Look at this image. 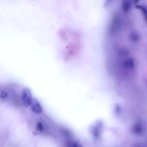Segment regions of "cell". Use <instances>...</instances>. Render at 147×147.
<instances>
[{
  "instance_id": "cell-1",
  "label": "cell",
  "mask_w": 147,
  "mask_h": 147,
  "mask_svg": "<svg viewBox=\"0 0 147 147\" xmlns=\"http://www.w3.org/2000/svg\"><path fill=\"white\" fill-rule=\"evenodd\" d=\"M33 99L30 90L27 88H24L22 91L21 98L22 102L24 106L26 107L30 106Z\"/></svg>"
},
{
  "instance_id": "cell-2",
  "label": "cell",
  "mask_w": 147,
  "mask_h": 147,
  "mask_svg": "<svg viewBox=\"0 0 147 147\" xmlns=\"http://www.w3.org/2000/svg\"><path fill=\"white\" fill-rule=\"evenodd\" d=\"M31 109L32 112L36 114H39L42 113L43 109L40 103L35 98H33L30 105Z\"/></svg>"
},
{
  "instance_id": "cell-3",
  "label": "cell",
  "mask_w": 147,
  "mask_h": 147,
  "mask_svg": "<svg viewBox=\"0 0 147 147\" xmlns=\"http://www.w3.org/2000/svg\"><path fill=\"white\" fill-rule=\"evenodd\" d=\"M144 128L142 124L140 123L135 124L132 128V132L134 135H140L143 133Z\"/></svg>"
},
{
  "instance_id": "cell-4",
  "label": "cell",
  "mask_w": 147,
  "mask_h": 147,
  "mask_svg": "<svg viewBox=\"0 0 147 147\" xmlns=\"http://www.w3.org/2000/svg\"><path fill=\"white\" fill-rule=\"evenodd\" d=\"M131 8V3L128 1H124L122 2V8L123 11L127 13L130 11Z\"/></svg>"
},
{
  "instance_id": "cell-5",
  "label": "cell",
  "mask_w": 147,
  "mask_h": 147,
  "mask_svg": "<svg viewBox=\"0 0 147 147\" xmlns=\"http://www.w3.org/2000/svg\"><path fill=\"white\" fill-rule=\"evenodd\" d=\"M129 38L131 41L135 42H137L140 40V35L137 32H132L129 34Z\"/></svg>"
},
{
  "instance_id": "cell-6",
  "label": "cell",
  "mask_w": 147,
  "mask_h": 147,
  "mask_svg": "<svg viewBox=\"0 0 147 147\" xmlns=\"http://www.w3.org/2000/svg\"><path fill=\"white\" fill-rule=\"evenodd\" d=\"M136 8L141 11L144 19L147 23V7L144 5H137Z\"/></svg>"
},
{
  "instance_id": "cell-7",
  "label": "cell",
  "mask_w": 147,
  "mask_h": 147,
  "mask_svg": "<svg viewBox=\"0 0 147 147\" xmlns=\"http://www.w3.org/2000/svg\"><path fill=\"white\" fill-rule=\"evenodd\" d=\"M67 145L68 147H82L79 143L75 141H69Z\"/></svg>"
},
{
  "instance_id": "cell-8",
  "label": "cell",
  "mask_w": 147,
  "mask_h": 147,
  "mask_svg": "<svg viewBox=\"0 0 147 147\" xmlns=\"http://www.w3.org/2000/svg\"><path fill=\"white\" fill-rule=\"evenodd\" d=\"M8 96V93L5 91H1L0 94V97L1 99H6Z\"/></svg>"
},
{
  "instance_id": "cell-9",
  "label": "cell",
  "mask_w": 147,
  "mask_h": 147,
  "mask_svg": "<svg viewBox=\"0 0 147 147\" xmlns=\"http://www.w3.org/2000/svg\"><path fill=\"white\" fill-rule=\"evenodd\" d=\"M37 128L38 130L40 132H42L43 131V126L42 123L41 122H38L37 125Z\"/></svg>"
}]
</instances>
